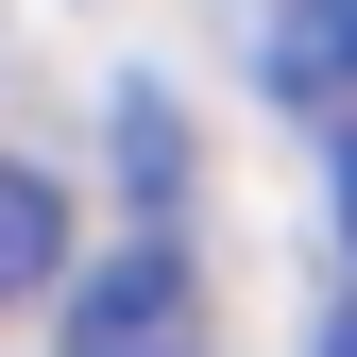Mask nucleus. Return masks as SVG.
I'll list each match as a JSON object with an SVG mask.
<instances>
[{
    "mask_svg": "<svg viewBox=\"0 0 357 357\" xmlns=\"http://www.w3.org/2000/svg\"><path fill=\"white\" fill-rule=\"evenodd\" d=\"M68 357H204V289H188V255H170V238L102 255V273L68 289Z\"/></svg>",
    "mask_w": 357,
    "mask_h": 357,
    "instance_id": "1",
    "label": "nucleus"
},
{
    "mask_svg": "<svg viewBox=\"0 0 357 357\" xmlns=\"http://www.w3.org/2000/svg\"><path fill=\"white\" fill-rule=\"evenodd\" d=\"M273 85L306 119H357V0H289L273 17Z\"/></svg>",
    "mask_w": 357,
    "mask_h": 357,
    "instance_id": "2",
    "label": "nucleus"
},
{
    "mask_svg": "<svg viewBox=\"0 0 357 357\" xmlns=\"http://www.w3.org/2000/svg\"><path fill=\"white\" fill-rule=\"evenodd\" d=\"M52 273H68V188H52V170H17V153H0V306H34Z\"/></svg>",
    "mask_w": 357,
    "mask_h": 357,
    "instance_id": "3",
    "label": "nucleus"
},
{
    "mask_svg": "<svg viewBox=\"0 0 357 357\" xmlns=\"http://www.w3.org/2000/svg\"><path fill=\"white\" fill-rule=\"evenodd\" d=\"M324 137H340V238H357V119H324Z\"/></svg>",
    "mask_w": 357,
    "mask_h": 357,
    "instance_id": "4",
    "label": "nucleus"
},
{
    "mask_svg": "<svg viewBox=\"0 0 357 357\" xmlns=\"http://www.w3.org/2000/svg\"><path fill=\"white\" fill-rule=\"evenodd\" d=\"M324 357H357V306H340V324H324Z\"/></svg>",
    "mask_w": 357,
    "mask_h": 357,
    "instance_id": "5",
    "label": "nucleus"
}]
</instances>
